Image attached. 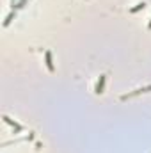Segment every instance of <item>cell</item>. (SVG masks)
<instances>
[{"label": "cell", "instance_id": "obj_1", "mask_svg": "<svg viewBox=\"0 0 151 153\" xmlns=\"http://www.w3.org/2000/svg\"><path fill=\"white\" fill-rule=\"evenodd\" d=\"M151 91V85H146V87H139V89H135V91H132V93H126V94H123L121 96V100H128V98H133V96H137V94H142V93H150Z\"/></svg>", "mask_w": 151, "mask_h": 153}, {"label": "cell", "instance_id": "obj_2", "mask_svg": "<svg viewBox=\"0 0 151 153\" xmlns=\"http://www.w3.org/2000/svg\"><path fill=\"white\" fill-rule=\"evenodd\" d=\"M44 64H46V68H48L50 73H55V64H53V57H52V52L50 50L44 52Z\"/></svg>", "mask_w": 151, "mask_h": 153}, {"label": "cell", "instance_id": "obj_3", "mask_svg": "<svg viewBox=\"0 0 151 153\" xmlns=\"http://www.w3.org/2000/svg\"><path fill=\"white\" fill-rule=\"evenodd\" d=\"M105 84H107V75H100V80H98L96 85H94V93H96V94H101V93L105 91Z\"/></svg>", "mask_w": 151, "mask_h": 153}, {"label": "cell", "instance_id": "obj_4", "mask_svg": "<svg viewBox=\"0 0 151 153\" xmlns=\"http://www.w3.org/2000/svg\"><path fill=\"white\" fill-rule=\"evenodd\" d=\"M2 119H4V123H7L9 126H13V128H14L16 132H23V126H21L20 123H16V121H13V119H11L9 116H5V114H4V116H2Z\"/></svg>", "mask_w": 151, "mask_h": 153}, {"label": "cell", "instance_id": "obj_5", "mask_svg": "<svg viewBox=\"0 0 151 153\" xmlns=\"http://www.w3.org/2000/svg\"><path fill=\"white\" fill-rule=\"evenodd\" d=\"M14 18H16V9H13V11H11V13L7 14V18L4 20V27H7V25H9V23H11V22H13Z\"/></svg>", "mask_w": 151, "mask_h": 153}, {"label": "cell", "instance_id": "obj_6", "mask_svg": "<svg viewBox=\"0 0 151 153\" xmlns=\"http://www.w3.org/2000/svg\"><path fill=\"white\" fill-rule=\"evenodd\" d=\"M144 7H146V2H139L135 7H132V9H130V13H132V14H135V13H139L141 9H144Z\"/></svg>", "mask_w": 151, "mask_h": 153}, {"label": "cell", "instance_id": "obj_7", "mask_svg": "<svg viewBox=\"0 0 151 153\" xmlns=\"http://www.w3.org/2000/svg\"><path fill=\"white\" fill-rule=\"evenodd\" d=\"M148 30H151V20H150V23H148Z\"/></svg>", "mask_w": 151, "mask_h": 153}]
</instances>
